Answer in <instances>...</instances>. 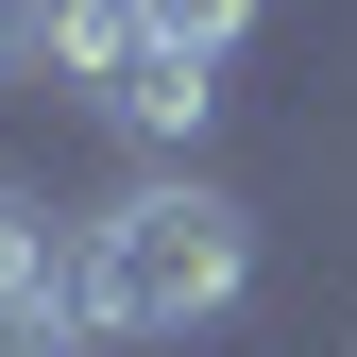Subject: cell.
Listing matches in <instances>:
<instances>
[{
    "mask_svg": "<svg viewBox=\"0 0 357 357\" xmlns=\"http://www.w3.org/2000/svg\"><path fill=\"white\" fill-rule=\"evenodd\" d=\"M34 68V0H0V85H17Z\"/></svg>",
    "mask_w": 357,
    "mask_h": 357,
    "instance_id": "cell-6",
    "label": "cell"
},
{
    "mask_svg": "<svg viewBox=\"0 0 357 357\" xmlns=\"http://www.w3.org/2000/svg\"><path fill=\"white\" fill-rule=\"evenodd\" d=\"M0 324H52V340L102 357V324H85V221L52 188H17V170H0Z\"/></svg>",
    "mask_w": 357,
    "mask_h": 357,
    "instance_id": "cell-2",
    "label": "cell"
},
{
    "mask_svg": "<svg viewBox=\"0 0 357 357\" xmlns=\"http://www.w3.org/2000/svg\"><path fill=\"white\" fill-rule=\"evenodd\" d=\"M153 34H170V52H204V68H238V34H255V0H153Z\"/></svg>",
    "mask_w": 357,
    "mask_h": 357,
    "instance_id": "cell-5",
    "label": "cell"
},
{
    "mask_svg": "<svg viewBox=\"0 0 357 357\" xmlns=\"http://www.w3.org/2000/svg\"><path fill=\"white\" fill-rule=\"evenodd\" d=\"M102 119H119V137H137L153 170H188V153H204V119H221V68H204V52H170V34H153V52H137V68L102 85Z\"/></svg>",
    "mask_w": 357,
    "mask_h": 357,
    "instance_id": "cell-3",
    "label": "cell"
},
{
    "mask_svg": "<svg viewBox=\"0 0 357 357\" xmlns=\"http://www.w3.org/2000/svg\"><path fill=\"white\" fill-rule=\"evenodd\" d=\"M137 52H153V0H34V68H52L68 102H102Z\"/></svg>",
    "mask_w": 357,
    "mask_h": 357,
    "instance_id": "cell-4",
    "label": "cell"
},
{
    "mask_svg": "<svg viewBox=\"0 0 357 357\" xmlns=\"http://www.w3.org/2000/svg\"><path fill=\"white\" fill-rule=\"evenodd\" d=\"M255 289V204L204 170H137L119 204H85V324L102 340H204Z\"/></svg>",
    "mask_w": 357,
    "mask_h": 357,
    "instance_id": "cell-1",
    "label": "cell"
}]
</instances>
